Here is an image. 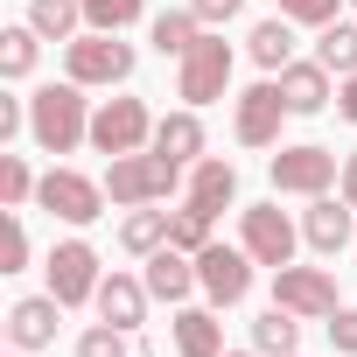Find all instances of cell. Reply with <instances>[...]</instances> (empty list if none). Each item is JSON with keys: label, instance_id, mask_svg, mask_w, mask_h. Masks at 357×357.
<instances>
[{"label": "cell", "instance_id": "cell-1", "mask_svg": "<svg viewBox=\"0 0 357 357\" xmlns=\"http://www.w3.org/2000/svg\"><path fill=\"white\" fill-rule=\"evenodd\" d=\"M29 133H36V147L43 154H77L84 140H91V112H84V84H43L36 98H29Z\"/></svg>", "mask_w": 357, "mask_h": 357}, {"label": "cell", "instance_id": "cell-2", "mask_svg": "<svg viewBox=\"0 0 357 357\" xmlns=\"http://www.w3.org/2000/svg\"><path fill=\"white\" fill-rule=\"evenodd\" d=\"M175 190H183V161H168V154H154V147H140V154H112V168H105V197H112L119 211L168 204Z\"/></svg>", "mask_w": 357, "mask_h": 357}, {"label": "cell", "instance_id": "cell-3", "mask_svg": "<svg viewBox=\"0 0 357 357\" xmlns=\"http://www.w3.org/2000/svg\"><path fill=\"white\" fill-rule=\"evenodd\" d=\"M63 77L70 84H126L133 77V43H119V36H105V29H84L77 43H63Z\"/></svg>", "mask_w": 357, "mask_h": 357}, {"label": "cell", "instance_id": "cell-4", "mask_svg": "<svg viewBox=\"0 0 357 357\" xmlns=\"http://www.w3.org/2000/svg\"><path fill=\"white\" fill-rule=\"evenodd\" d=\"M266 175H273V197H329V190L343 183L336 154H329V147H315V140L280 147V154L266 161Z\"/></svg>", "mask_w": 357, "mask_h": 357}, {"label": "cell", "instance_id": "cell-5", "mask_svg": "<svg viewBox=\"0 0 357 357\" xmlns=\"http://www.w3.org/2000/svg\"><path fill=\"white\" fill-rule=\"evenodd\" d=\"M231 91V43L225 36H204L183 63H175V98L183 105H211Z\"/></svg>", "mask_w": 357, "mask_h": 357}, {"label": "cell", "instance_id": "cell-6", "mask_svg": "<svg viewBox=\"0 0 357 357\" xmlns=\"http://www.w3.org/2000/svg\"><path fill=\"white\" fill-rule=\"evenodd\" d=\"M238 245H245L259 266H294L301 225H294L280 204H252V211H238Z\"/></svg>", "mask_w": 357, "mask_h": 357}, {"label": "cell", "instance_id": "cell-7", "mask_svg": "<svg viewBox=\"0 0 357 357\" xmlns=\"http://www.w3.org/2000/svg\"><path fill=\"white\" fill-rule=\"evenodd\" d=\"M252 266H259V259H252L245 245H218V238H211V245L197 252L204 301H211V308H238V301L252 294Z\"/></svg>", "mask_w": 357, "mask_h": 357}, {"label": "cell", "instance_id": "cell-8", "mask_svg": "<svg viewBox=\"0 0 357 357\" xmlns=\"http://www.w3.org/2000/svg\"><path fill=\"white\" fill-rule=\"evenodd\" d=\"M36 204L50 218H63V225H98L105 218V183H91V175H77V168H50L36 183Z\"/></svg>", "mask_w": 357, "mask_h": 357}, {"label": "cell", "instance_id": "cell-9", "mask_svg": "<svg viewBox=\"0 0 357 357\" xmlns=\"http://www.w3.org/2000/svg\"><path fill=\"white\" fill-rule=\"evenodd\" d=\"M91 147L98 154H140V147H154V112L140 98H105L91 112Z\"/></svg>", "mask_w": 357, "mask_h": 357}, {"label": "cell", "instance_id": "cell-10", "mask_svg": "<svg viewBox=\"0 0 357 357\" xmlns=\"http://www.w3.org/2000/svg\"><path fill=\"white\" fill-rule=\"evenodd\" d=\"M43 273H50V294H56L63 308H84V301H98V280H105V273H98V252H91L84 238H56Z\"/></svg>", "mask_w": 357, "mask_h": 357}, {"label": "cell", "instance_id": "cell-11", "mask_svg": "<svg viewBox=\"0 0 357 357\" xmlns=\"http://www.w3.org/2000/svg\"><path fill=\"white\" fill-rule=\"evenodd\" d=\"M280 119H287V98H280L273 77L245 84L238 105H231V133H238V147H280Z\"/></svg>", "mask_w": 357, "mask_h": 357}, {"label": "cell", "instance_id": "cell-12", "mask_svg": "<svg viewBox=\"0 0 357 357\" xmlns=\"http://www.w3.org/2000/svg\"><path fill=\"white\" fill-rule=\"evenodd\" d=\"M273 301L301 322H329L343 301H336V280L322 266H273Z\"/></svg>", "mask_w": 357, "mask_h": 357}, {"label": "cell", "instance_id": "cell-13", "mask_svg": "<svg viewBox=\"0 0 357 357\" xmlns=\"http://www.w3.org/2000/svg\"><path fill=\"white\" fill-rule=\"evenodd\" d=\"M301 238H308V252L336 259V252L357 238V204H350V197H308V211H301Z\"/></svg>", "mask_w": 357, "mask_h": 357}, {"label": "cell", "instance_id": "cell-14", "mask_svg": "<svg viewBox=\"0 0 357 357\" xmlns=\"http://www.w3.org/2000/svg\"><path fill=\"white\" fill-rule=\"evenodd\" d=\"M56 315H63V301H56V294H22V301L8 308V343H15V350H29V357H36V350H50V343H56Z\"/></svg>", "mask_w": 357, "mask_h": 357}, {"label": "cell", "instance_id": "cell-15", "mask_svg": "<svg viewBox=\"0 0 357 357\" xmlns=\"http://www.w3.org/2000/svg\"><path fill=\"white\" fill-rule=\"evenodd\" d=\"M140 280H147V294L168 301V308H183V301L204 287V280H197V259H190V252H175V245L147 252V273H140Z\"/></svg>", "mask_w": 357, "mask_h": 357}, {"label": "cell", "instance_id": "cell-16", "mask_svg": "<svg viewBox=\"0 0 357 357\" xmlns=\"http://www.w3.org/2000/svg\"><path fill=\"white\" fill-rule=\"evenodd\" d=\"M329 77H336V70H329L322 56H308V63L294 56V63H287V70H280L273 84H280V98H287V112H301V119H308V112H322V105L336 98V91H329Z\"/></svg>", "mask_w": 357, "mask_h": 357}, {"label": "cell", "instance_id": "cell-17", "mask_svg": "<svg viewBox=\"0 0 357 357\" xmlns=\"http://www.w3.org/2000/svg\"><path fill=\"white\" fill-rule=\"evenodd\" d=\"M147 301H154L147 280H133V273H105L91 308H98V322H112V329H140V322H147Z\"/></svg>", "mask_w": 357, "mask_h": 357}, {"label": "cell", "instance_id": "cell-18", "mask_svg": "<svg viewBox=\"0 0 357 357\" xmlns=\"http://www.w3.org/2000/svg\"><path fill=\"white\" fill-rule=\"evenodd\" d=\"M183 204H197V211L225 218V211L238 204V168H231L225 154H204V161L190 168V197H183Z\"/></svg>", "mask_w": 357, "mask_h": 357}, {"label": "cell", "instance_id": "cell-19", "mask_svg": "<svg viewBox=\"0 0 357 357\" xmlns=\"http://www.w3.org/2000/svg\"><path fill=\"white\" fill-rule=\"evenodd\" d=\"M154 154L183 161V168H197V161H204V119H197V105L161 112V119H154Z\"/></svg>", "mask_w": 357, "mask_h": 357}, {"label": "cell", "instance_id": "cell-20", "mask_svg": "<svg viewBox=\"0 0 357 357\" xmlns=\"http://www.w3.org/2000/svg\"><path fill=\"white\" fill-rule=\"evenodd\" d=\"M175 357H225V322H218V308H175Z\"/></svg>", "mask_w": 357, "mask_h": 357}, {"label": "cell", "instance_id": "cell-21", "mask_svg": "<svg viewBox=\"0 0 357 357\" xmlns=\"http://www.w3.org/2000/svg\"><path fill=\"white\" fill-rule=\"evenodd\" d=\"M147 43H154L161 56H175V63H183V56L204 43V22H197V8H161V15L147 22Z\"/></svg>", "mask_w": 357, "mask_h": 357}, {"label": "cell", "instance_id": "cell-22", "mask_svg": "<svg viewBox=\"0 0 357 357\" xmlns=\"http://www.w3.org/2000/svg\"><path fill=\"white\" fill-rule=\"evenodd\" d=\"M245 56L266 70V77H280L287 63H294V22L287 15H273V22H259L252 36H245Z\"/></svg>", "mask_w": 357, "mask_h": 357}, {"label": "cell", "instance_id": "cell-23", "mask_svg": "<svg viewBox=\"0 0 357 357\" xmlns=\"http://www.w3.org/2000/svg\"><path fill=\"white\" fill-rule=\"evenodd\" d=\"M29 29L43 43H77L84 36V0H29Z\"/></svg>", "mask_w": 357, "mask_h": 357}, {"label": "cell", "instance_id": "cell-24", "mask_svg": "<svg viewBox=\"0 0 357 357\" xmlns=\"http://www.w3.org/2000/svg\"><path fill=\"white\" fill-rule=\"evenodd\" d=\"M119 245H126L133 259H147V252H161V245H168V211H154V204H140V211H126V225H119Z\"/></svg>", "mask_w": 357, "mask_h": 357}, {"label": "cell", "instance_id": "cell-25", "mask_svg": "<svg viewBox=\"0 0 357 357\" xmlns=\"http://www.w3.org/2000/svg\"><path fill=\"white\" fill-rule=\"evenodd\" d=\"M252 350H259V357H287V350H301V315H287V308L273 301V308L252 322Z\"/></svg>", "mask_w": 357, "mask_h": 357}, {"label": "cell", "instance_id": "cell-26", "mask_svg": "<svg viewBox=\"0 0 357 357\" xmlns=\"http://www.w3.org/2000/svg\"><path fill=\"white\" fill-rule=\"evenodd\" d=\"M315 56H322L336 77H350V70H357V22H343V15H336L329 29H315Z\"/></svg>", "mask_w": 357, "mask_h": 357}, {"label": "cell", "instance_id": "cell-27", "mask_svg": "<svg viewBox=\"0 0 357 357\" xmlns=\"http://www.w3.org/2000/svg\"><path fill=\"white\" fill-rule=\"evenodd\" d=\"M36 56H43V36H36L29 22L0 29V77H29V70H36Z\"/></svg>", "mask_w": 357, "mask_h": 357}, {"label": "cell", "instance_id": "cell-28", "mask_svg": "<svg viewBox=\"0 0 357 357\" xmlns=\"http://www.w3.org/2000/svg\"><path fill=\"white\" fill-rule=\"evenodd\" d=\"M211 225H218V218H211V211H197V204H183V211H168V245L197 259V252L211 245Z\"/></svg>", "mask_w": 357, "mask_h": 357}, {"label": "cell", "instance_id": "cell-29", "mask_svg": "<svg viewBox=\"0 0 357 357\" xmlns=\"http://www.w3.org/2000/svg\"><path fill=\"white\" fill-rule=\"evenodd\" d=\"M36 183H43V175L22 154H0V211H29L36 204Z\"/></svg>", "mask_w": 357, "mask_h": 357}, {"label": "cell", "instance_id": "cell-30", "mask_svg": "<svg viewBox=\"0 0 357 357\" xmlns=\"http://www.w3.org/2000/svg\"><path fill=\"white\" fill-rule=\"evenodd\" d=\"M140 15H147V0H84V29H105V36H126Z\"/></svg>", "mask_w": 357, "mask_h": 357}, {"label": "cell", "instance_id": "cell-31", "mask_svg": "<svg viewBox=\"0 0 357 357\" xmlns=\"http://www.w3.org/2000/svg\"><path fill=\"white\" fill-rule=\"evenodd\" d=\"M77 357H140V343H133V329H112V322H91V329L77 336Z\"/></svg>", "mask_w": 357, "mask_h": 357}, {"label": "cell", "instance_id": "cell-32", "mask_svg": "<svg viewBox=\"0 0 357 357\" xmlns=\"http://www.w3.org/2000/svg\"><path fill=\"white\" fill-rule=\"evenodd\" d=\"M29 266V225L22 211H8V231H0V273H22Z\"/></svg>", "mask_w": 357, "mask_h": 357}, {"label": "cell", "instance_id": "cell-33", "mask_svg": "<svg viewBox=\"0 0 357 357\" xmlns=\"http://www.w3.org/2000/svg\"><path fill=\"white\" fill-rule=\"evenodd\" d=\"M336 8H343V0H280V15H287L294 29H329Z\"/></svg>", "mask_w": 357, "mask_h": 357}, {"label": "cell", "instance_id": "cell-34", "mask_svg": "<svg viewBox=\"0 0 357 357\" xmlns=\"http://www.w3.org/2000/svg\"><path fill=\"white\" fill-rule=\"evenodd\" d=\"M329 343H336L343 357H357V308H350V301H343V308L329 315Z\"/></svg>", "mask_w": 357, "mask_h": 357}, {"label": "cell", "instance_id": "cell-35", "mask_svg": "<svg viewBox=\"0 0 357 357\" xmlns=\"http://www.w3.org/2000/svg\"><path fill=\"white\" fill-rule=\"evenodd\" d=\"M190 8H197V22H204V29H225V22L245 8V0H190Z\"/></svg>", "mask_w": 357, "mask_h": 357}, {"label": "cell", "instance_id": "cell-36", "mask_svg": "<svg viewBox=\"0 0 357 357\" xmlns=\"http://www.w3.org/2000/svg\"><path fill=\"white\" fill-rule=\"evenodd\" d=\"M22 126H29V105H22V98H0V147H8Z\"/></svg>", "mask_w": 357, "mask_h": 357}, {"label": "cell", "instance_id": "cell-37", "mask_svg": "<svg viewBox=\"0 0 357 357\" xmlns=\"http://www.w3.org/2000/svg\"><path fill=\"white\" fill-rule=\"evenodd\" d=\"M336 112H343V119H350V126H357V70H350V77H343V84H336Z\"/></svg>", "mask_w": 357, "mask_h": 357}, {"label": "cell", "instance_id": "cell-38", "mask_svg": "<svg viewBox=\"0 0 357 357\" xmlns=\"http://www.w3.org/2000/svg\"><path fill=\"white\" fill-rule=\"evenodd\" d=\"M336 190H343V197H350V204H357V147H350V154H343V183H336Z\"/></svg>", "mask_w": 357, "mask_h": 357}, {"label": "cell", "instance_id": "cell-39", "mask_svg": "<svg viewBox=\"0 0 357 357\" xmlns=\"http://www.w3.org/2000/svg\"><path fill=\"white\" fill-rule=\"evenodd\" d=\"M225 357H252V350H225Z\"/></svg>", "mask_w": 357, "mask_h": 357}, {"label": "cell", "instance_id": "cell-40", "mask_svg": "<svg viewBox=\"0 0 357 357\" xmlns=\"http://www.w3.org/2000/svg\"><path fill=\"white\" fill-rule=\"evenodd\" d=\"M343 8H357V0H343Z\"/></svg>", "mask_w": 357, "mask_h": 357}, {"label": "cell", "instance_id": "cell-41", "mask_svg": "<svg viewBox=\"0 0 357 357\" xmlns=\"http://www.w3.org/2000/svg\"><path fill=\"white\" fill-rule=\"evenodd\" d=\"M287 357H301V350H287Z\"/></svg>", "mask_w": 357, "mask_h": 357}, {"label": "cell", "instance_id": "cell-42", "mask_svg": "<svg viewBox=\"0 0 357 357\" xmlns=\"http://www.w3.org/2000/svg\"><path fill=\"white\" fill-rule=\"evenodd\" d=\"M15 357H29V350H15Z\"/></svg>", "mask_w": 357, "mask_h": 357}]
</instances>
